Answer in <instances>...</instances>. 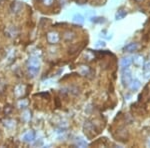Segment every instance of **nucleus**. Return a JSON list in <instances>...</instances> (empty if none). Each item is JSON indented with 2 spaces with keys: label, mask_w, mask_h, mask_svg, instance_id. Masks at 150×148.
Returning <instances> with one entry per match:
<instances>
[{
  "label": "nucleus",
  "mask_w": 150,
  "mask_h": 148,
  "mask_svg": "<svg viewBox=\"0 0 150 148\" xmlns=\"http://www.w3.org/2000/svg\"><path fill=\"white\" fill-rule=\"evenodd\" d=\"M121 80L124 86H128L130 83V81L132 80L131 78V73H130L128 68H122V75H121Z\"/></svg>",
  "instance_id": "f257e3e1"
},
{
  "label": "nucleus",
  "mask_w": 150,
  "mask_h": 148,
  "mask_svg": "<svg viewBox=\"0 0 150 148\" xmlns=\"http://www.w3.org/2000/svg\"><path fill=\"white\" fill-rule=\"evenodd\" d=\"M23 8V3L19 2V1H14V2L11 3L10 9L13 13H19Z\"/></svg>",
  "instance_id": "f03ea898"
},
{
  "label": "nucleus",
  "mask_w": 150,
  "mask_h": 148,
  "mask_svg": "<svg viewBox=\"0 0 150 148\" xmlns=\"http://www.w3.org/2000/svg\"><path fill=\"white\" fill-rule=\"evenodd\" d=\"M47 40L50 44H55L59 41V35L57 32H49L47 34Z\"/></svg>",
  "instance_id": "7ed1b4c3"
},
{
  "label": "nucleus",
  "mask_w": 150,
  "mask_h": 148,
  "mask_svg": "<svg viewBox=\"0 0 150 148\" xmlns=\"http://www.w3.org/2000/svg\"><path fill=\"white\" fill-rule=\"evenodd\" d=\"M35 132L34 131H28L23 135V141L27 142V143H32L35 140Z\"/></svg>",
  "instance_id": "20e7f679"
},
{
  "label": "nucleus",
  "mask_w": 150,
  "mask_h": 148,
  "mask_svg": "<svg viewBox=\"0 0 150 148\" xmlns=\"http://www.w3.org/2000/svg\"><path fill=\"white\" fill-rule=\"evenodd\" d=\"M138 49V44L136 42H131L128 43L127 45H125L124 47V51L125 52H134Z\"/></svg>",
  "instance_id": "39448f33"
},
{
  "label": "nucleus",
  "mask_w": 150,
  "mask_h": 148,
  "mask_svg": "<svg viewBox=\"0 0 150 148\" xmlns=\"http://www.w3.org/2000/svg\"><path fill=\"white\" fill-rule=\"evenodd\" d=\"M17 33H18V31H17V29L15 28L14 26L7 27V29L5 30V34H6L8 37H11V38H13V37L16 36Z\"/></svg>",
  "instance_id": "423d86ee"
},
{
  "label": "nucleus",
  "mask_w": 150,
  "mask_h": 148,
  "mask_svg": "<svg viewBox=\"0 0 150 148\" xmlns=\"http://www.w3.org/2000/svg\"><path fill=\"white\" fill-rule=\"evenodd\" d=\"M132 63V58L131 57H124L120 61V65H121L122 68H128V67L131 65Z\"/></svg>",
  "instance_id": "0eeeda50"
},
{
  "label": "nucleus",
  "mask_w": 150,
  "mask_h": 148,
  "mask_svg": "<svg viewBox=\"0 0 150 148\" xmlns=\"http://www.w3.org/2000/svg\"><path fill=\"white\" fill-rule=\"evenodd\" d=\"M140 86H141V83H140L139 80L138 79H132L131 81H130L128 87H129L131 90H133V91H135V90H137Z\"/></svg>",
  "instance_id": "6e6552de"
},
{
  "label": "nucleus",
  "mask_w": 150,
  "mask_h": 148,
  "mask_svg": "<svg viewBox=\"0 0 150 148\" xmlns=\"http://www.w3.org/2000/svg\"><path fill=\"white\" fill-rule=\"evenodd\" d=\"M28 65L30 66H36V67H40V59L37 56H32L29 58L28 60Z\"/></svg>",
  "instance_id": "1a4fd4ad"
},
{
  "label": "nucleus",
  "mask_w": 150,
  "mask_h": 148,
  "mask_svg": "<svg viewBox=\"0 0 150 148\" xmlns=\"http://www.w3.org/2000/svg\"><path fill=\"white\" fill-rule=\"evenodd\" d=\"M39 70H40V67H36V66H30L28 65V72H29V75L31 77H34L38 74Z\"/></svg>",
  "instance_id": "9d476101"
},
{
  "label": "nucleus",
  "mask_w": 150,
  "mask_h": 148,
  "mask_svg": "<svg viewBox=\"0 0 150 148\" xmlns=\"http://www.w3.org/2000/svg\"><path fill=\"white\" fill-rule=\"evenodd\" d=\"M15 95L18 96V97H20V96H22L23 94H24L25 92V86L22 85V84H19V85H17L16 87H15Z\"/></svg>",
  "instance_id": "9b49d317"
},
{
  "label": "nucleus",
  "mask_w": 150,
  "mask_h": 148,
  "mask_svg": "<svg viewBox=\"0 0 150 148\" xmlns=\"http://www.w3.org/2000/svg\"><path fill=\"white\" fill-rule=\"evenodd\" d=\"M73 21H74L75 23H78V24H82V23L84 22V17L82 16L81 14H79V13H77V14H75L74 16H73Z\"/></svg>",
  "instance_id": "f8f14e48"
},
{
  "label": "nucleus",
  "mask_w": 150,
  "mask_h": 148,
  "mask_svg": "<svg viewBox=\"0 0 150 148\" xmlns=\"http://www.w3.org/2000/svg\"><path fill=\"white\" fill-rule=\"evenodd\" d=\"M144 75L145 78L150 77V60H148L147 62L144 64Z\"/></svg>",
  "instance_id": "ddd939ff"
},
{
  "label": "nucleus",
  "mask_w": 150,
  "mask_h": 148,
  "mask_svg": "<svg viewBox=\"0 0 150 148\" xmlns=\"http://www.w3.org/2000/svg\"><path fill=\"white\" fill-rule=\"evenodd\" d=\"M133 62H134V64L138 65V66H141L144 62L143 57H142L141 55H136V56H134V58H133Z\"/></svg>",
  "instance_id": "4468645a"
},
{
  "label": "nucleus",
  "mask_w": 150,
  "mask_h": 148,
  "mask_svg": "<svg viewBox=\"0 0 150 148\" xmlns=\"http://www.w3.org/2000/svg\"><path fill=\"white\" fill-rule=\"evenodd\" d=\"M126 14H127V12H126V11H124V10H119L117 13H116L115 17H116V19H117V20H120V19L124 18V17L126 16Z\"/></svg>",
  "instance_id": "2eb2a0df"
},
{
  "label": "nucleus",
  "mask_w": 150,
  "mask_h": 148,
  "mask_svg": "<svg viewBox=\"0 0 150 148\" xmlns=\"http://www.w3.org/2000/svg\"><path fill=\"white\" fill-rule=\"evenodd\" d=\"M4 125L8 128H12L15 126V121L12 119H6V120H4Z\"/></svg>",
  "instance_id": "dca6fc26"
},
{
  "label": "nucleus",
  "mask_w": 150,
  "mask_h": 148,
  "mask_svg": "<svg viewBox=\"0 0 150 148\" xmlns=\"http://www.w3.org/2000/svg\"><path fill=\"white\" fill-rule=\"evenodd\" d=\"M76 145H77L78 147H86L87 143H86V141H84L83 139H81V138H78V139L76 140Z\"/></svg>",
  "instance_id": "f3484780"
},
{
  "label": "nucleus",
  "mask_w": 150,
  "mask_h": 148,
  "mask_svg": "<svg viewBox=\"0 0 150 148\" xmlns=\"http://www.w3.org/2000/svg\"><path fill=\"white\" fill-rule=\"evenodd\" d=\"M22 119L24 120V121H29V120L31 119V113L29 111H25L24 113L22 114Z\"/></svg>",
  "instance_id": "a211bd4d"
},
{
  "label": "nucleus",
  "mask_w": 150,
  "mask_h": 148,
  "mask_svg": "<svg viewBox=\"0 0 150 148\" xmlns=\"http://www.w3.org/2000/svg\"><path fill=\"white\" fill-rule=\"evenodd\" d=\"M27 105H28V101H26V100H20V101L18 102V107L19 108H25L27 107Z\"/></svg>",
  "instance_id": "6ab92c4d"
},
{
  "label": "nucleus",
  "mask_w": 150,
  "mask_h": 148,
  "mask_svg": "<svg viewBox=\"0 0 150 148\" xmlns=\"http://www.w3.org/2000/svg\"><path fill=\"white\" fill-rule=\"evenodd\" d=\"M104 46H105V43H104L103 41H98V42H96V44H95L96 48H100V47H104Z\"/></svg>",
  "instance_id": "aec40b11"
},
{
  "label": "nucleus",
  "mask_w": 150,
  "mask_h": 148,
  "mask_svg": "<svg viewBox=\"0 0 150 148\" xmlns=\"http://www.w3.org/2000/svg\"><path fill=\"white\" fill-rule=\"evenodd\" d=\"M42 1H43V3H44L45 5H47V6H50V5L53 3V1H54V0H42Z\"/></svg>",
  "instance_id": "412c9836"
}]
</instances>
